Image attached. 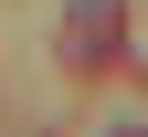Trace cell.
I'll return each instance as SVG.
<instances>
[{"label": "cell", "instance_id": "6da1fadb", "mask_svg": "<svg viewBox=\"0 0 148 137\" xmlns=\"http://www.w3.org/2000/svg\"><path fill=\"white\" fill-rule=\"evenodd\" d=\"M116 53V11H74V63H106Z\"/></svg>", "mask_w": 148, "mask_h": 137}]
</instances>
